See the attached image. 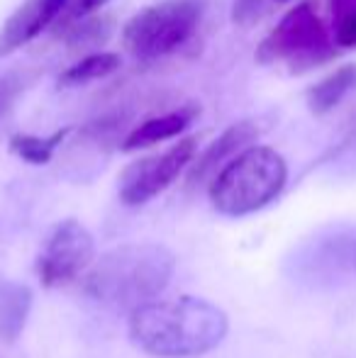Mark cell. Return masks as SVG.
Wrapping results in <instances>:
<instances>
[{
    "instance_id": "cell-1",
    "label": "cell",
    "mask_w": 356,
    "mask_h": 358,
    "mask_svg": "<svg viewBox=\"0 0 356 358\" xmlns=\"http://www.w3.org/2000/svg\"><path fill=\"white\" fill-rule=\"evenodd\" d=\"M227 315L203 297L147 302L129 317V336L159 358H193L213 351L227 334Z\"/></svg>"
},
{
    "instance_id": "cell-2",
    "label": "cell",
    "mask_w": 356,
    "mask_h": 358,
    "mask_svg": "<svg viewBox=\"0 0 356 358\" xmlns=\"http://www.w3.org/2000/svg\"><path fill=\"white\" fill-rule=\"evenodd\" d=\"M173 266V254L159 244L118 246L90 266L83 290L103 305L134 312L169 285Z\"/></svg>"
},
{
    "instance_id": "cell-3",
    "label": "cell",
    "mask_w": 356,
    "mask_h": 358,
    "mask_svg": "<svg viewBox=\"0 0 356 358\" xmlns=\"http://www.w3.org/2000/svg\"><path fill=\"white\" fill-rule=\"evenodd\" d=\"M288 180L283 156L271 146H249L210 183V203L220 215L244 217L266 208Z\"/></svg>"
},
{
    "instance_id": "cell-4",
    "label": "cell",
    "mask_w": 356,
    "mask_h": 358,
    "mask_svg": "<svg viewBox=\"0 0 356 358\" xmlns=\"http://www.w3.org/2000/svg\"><path fill=\"white\" fill-rule=\"evenodd\" d=\"M203 0H159L139 10L122 29L124 47L142 62H154L176 52L198 29Z\"/></svg>"
},
{
    "instance_id": "cell-5",
    "label": "cell",
    "mask_w": 356,
    "mask_h": 358,
    "mask_svg": "<svg viewBox=\"0 0 356 358\" xmlns=\"http://www.w3.org/2000/svg\"><path fill=\"white\" fill-rule=\"evenodd\" d=\"M329 57V34L310 3L295 5L257 49L259 64L285 62L290 71L320 66Z\"/></svg>"
},
{
    "instance_id": "cell-6",
    "label": "cell",
    "mask_w": 356,
    "mask_h": 358,
    "mask_svg": "<svg viewBox=\"0 0 356 358\" xmlns=\"http://www.w3.org/2000/svg\"><path fill=\"white\" fill-rule=\"evenodd\" d=\"M93 236L76 220L57 224L37 259V275L42 285L62 287L81 278L93 264Z\"/></svg>"
},
{
    "instance_id": "cell-7",
    "label": "cell",
    "mask_w": 356,
    "mask_h": 358,
    "mask_svg": "<svg viewBox=\"0 0 356 358\" xmlns=\"http://www.w3.org/2000/svg\"><path fill=\"white\" fill-rule=\"evenodd\" d=\"M195 149H198L195 139L188 137L176 146H171V149H166L164 154L147 156V159L129 164L120 176V200L134 208V205H144L152 198H157L193 161Z\"/></svg>"
},
{
    "instance_id": "cell-8",
    "label": "cell",
    "mask_w": 356,
    "mask_h": 358,
    "mask_svg": "<svg viewBox=\"0 0 356 358\" xmlns=\"http://www.w3.org/2000/svg\"><path fill=\"white\" fill-rule=\"evenodd\" d=\"M69 0H24L0 27V59L17 52L44 32Z\"/></svg>"
},
{
    "instance_id": "cell-9",
    "label": "cell",
    "mask_w": 356,
    "mask_h": 358,
    "mask_svg": "<svg viewBox=\"0 0 356 358\" xmlns=\"http://www.w3.org/2000/svg\"><path fill=\"white\" fill-rule=\"evenodd\" d=\"M257 137H259V124L252 122V120H242V122L229 124L198 159L193 173H190V183H203L210 176L215 178L229 161L237 159L242 151H247Z\"/></svg>"
},
{
    "instance_id": "cell-10",
    "label": "cell",
    "mask_w": 356,
    "mask_h": 358,
    "mask_svg": "<svg viewBox=\"0 0 356 358\" xmlns=\"http://www.w3.org/2000/svg\"><path fill=\"white\" fill-rule=\"evenodd\" d=\"M195 117H198V108L188 105V108H178V110H173V113L147 120V122H142L137 129H132V132L127 134V139L122 142V149L137 151V149H147V146H154L159 142L178 137L180 132L188 129V124L193 122Z\"/></svg>"
},
{
    "instance_id": "cell-11",
    "label": "cell",
    "mask_w": 356,
    "mask_h": 358,
    "mask_svg": "<svg viewBox=\"0 0 356 358\" xmlns=\"http://www.w3.org/2000/svg\"><path fill=\"white\" fill-rule=\"evenodd\" d=\"M32 307V292L27 285L0 283V339L15 341L24 329V322Z\"/></svg>"
},
{
    "instance_id": "cell-12",
    "label": "cell",
    "mask_w": 356,
    "mask_h": 358,
    "mask_svg": "<svg viewBox=\"0 0 356 358\" xmlns=\"http://www.w3.org/2000/svg\"><path fill=\"white\" fill-rule=\"evenodd\" d=\"M356 85V64H344L334 73L325 76L308 90V108L315 115H327L344 100V95Z\"/></svg>"
},
{
    "instance_id": "cell-13",
    "label": "cell",
    "mask_w": 356,
    "mask_h": 358,
    "mask_svg": "<svg viewBox=\"0 0 356 358\" xmlns=\"http://www.w3.org/2000/svg\"><path fill=\"white\" fill-rule=\"evenodd\" d=\"M71 129L64 127V129H57L54 134L49 137H37V134H13L10 137V151L15 156H20L22 161L27 164H34V166H42V164H49L57 151V146L69 137Z\"/></svg>"
},
{
    "instance_id": "cell-14",
    "label": "cell",
    "mask_w": 356,
    "mask_h": 358,
    "mask_svg": "<svg viewBox=\"0 0 356 358\" xmlns=\"http://www.w3.org/2000/svg\"><path fill=\"white\" fill-rule=\"evenodd\" d=\"M120 69V57L113 52H95L83 57L81 62H76L73 66H69L66 71L59 76V85H83L90 80L105 78V76L115 73Z\"/></svg>"
},
{
    "instance_id": "cell-15",
    "label": "cell",
    "mask_w": 356,
    "mask_h": 358,
    "mask_svg": "<svg viewBox=\"0 0 356 358\" xmlns=\"http://www.w3.org/2000/svg\"><path fill=\"white\" fill-rule=\"evenodd\" d=\"M271 0H234L232 5V22L237 27H252L264 17Z\"/></svg>"
},
{
    "instance_id": "cell-16",
    "label": "cell",
    "mask_w": 356,
    "mask_h": 358,
    "mask_svg": "<svg viewBox=\"0 0 356 358\" xmlns=\"http://www.w3.org/2000/svg\"><path fill=\"white\" fill-rule=\"evenodd\" d=\"M110 27H113V20H108V17L88 20V22H83L81 27H78L76 32H73L71 47H83V44H90V42H103V39H100L98 34H103V37L108 39Z\"/></svg>"
},
{
    "instance_id": "cell-17",
    "label": "cell",
    "mask_w": 356,
    "mask_h": 358,
    "mask_svg": "<svg viewBox=\"0 0 356 358\" xmlns=\"http://www.w3.org/2000/svg\"><path fill=\"white\" fill-rule=\"evenodd\" d=\"M24 83L22 78H20L15 71L0 76V120L5 117V115L10 113V108L15 105V100L20 98V93H22Z\"/></svg>"
},
{
    "instance_id": "cell-18",
    "label": "cell",
    "mask_w": 356,
    "mask_h": 358,
    "mask_svg": "<svg viewBox=\"0 0 356 358\" xmlns=\"http://www.w3.org/2000/svg\"><path fill=\"white\" fill-rule=\"evenodd\" d=\"M334 42L339 47H356V10L334 20Z\"/></svg>"
},
{
    "instance_id": "cell-19",
    "label": "cell",
    "mask_w": 356,
    "mask_h": 358,
    "mask_svg": "<svg viewBox=\"0 0 356 358\" xmlns=\"http://www.w3.org/2000/svg\"><path fill=\"white\" fill-rule=\"evenodd\" d=\"M352 10H356V0H332L334 20L342 17V15H347V13H352Z\"/></svg>"
},
{
    "instance_id": "cell-20",
    "label": "cell",
    "mask_w": 356,
    "mask_h": 358,
    "mask_svg": "<svg viewBox=\"0 0 356 358\" xmlns=\"http://www.w3.org/2000/svg\"><path fill=\"white\" fill-rule=\"evenodd\" d=\"M110 0H78V13H93V10H100L103 5H108Z\"/></svg>"
},
{
    "instance_id": "cell-21",
    "label": "cell",
    "mask_w": 356,
    "mask_h": 358,
    "mask_svg": "<svg viewBox=\"0 0 356 358\" xmlns=\"http://www.w3.org/2000/svg\"><path fill=\"white\" fill-rule=\"evenodd\" d=\"M276 3H285V0H276Z\"/></svg>"
}]
</instances>
